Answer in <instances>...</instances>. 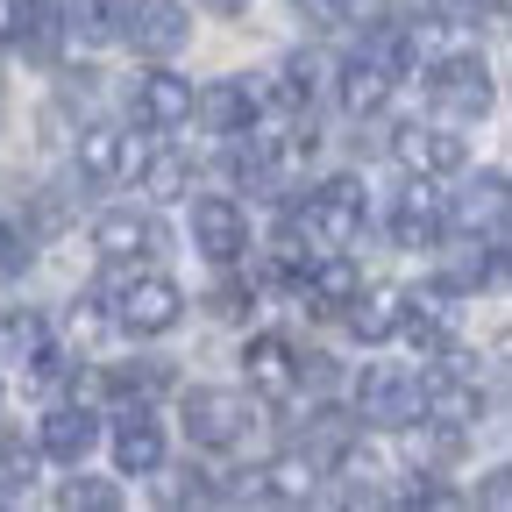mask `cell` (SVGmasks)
<instances>
[{
	"mask_svg": "<svg viewBox=\"0 0 512 512\" xmlns=\"http://www.w3.org/2000/svg\"><path fill=\"white\" fill-rule=\"evenodd\" d=\"M292 8H299L313 29H342V22H356V15H363V0H292Z\"/></svg>",
	"mask_w": 512,
	"mask_h": 512,
	"instance_id": "4dcf8cb0",
	"label": "cell"
},
{
	"mask_svg": "<svg viewBox=\"0 0 512 512\" xmlns=\"http://www.w3.org/2000/svg\"><path fill=\"white\" fill-rule=\"evenodd\" d=\"M363 185L356 178H328V185H313L306 200L292 207V221H285V235L292 242H306V256H328V249H349L356 235H363Z\"/></svg>",
	"mask_w": 512,
	"mask_h": 512,
	"instance_id": "6da1fadb",
	"label": "cell"
},
{
	"mask_svg": "<svg viewBox=\"0 0 512 512\" xmlns=\"http://www.w3.org/2000/svg\"><path fill=\"white\" fill-rule=\"evenodd\" d=\"M72 164H79V178L114 185V178L136 171V143H128L114 121H86V128H79V143H72Z\"/></svg>",
	"mask_w": 512,
	"mask_h": 512,
	"instance_id": "4fadbf2b",
	"label": "cell"
},
{
	"mask_svg": "<svg viewBox=\"0 0 512 512\" xmlns=\"http://www.w3.org/2000/svg\"><path fill=\"white\" fill-rule=\"evenodd\" d=\"M93 249L107 256V264H143V256L164 249V228L143 214V207H107L93 221Z\"/></svg>",
	"mask_w": 512,
	"mask_h": 512,
	"instance_id": "8fae6325",
	"label": "cell"
},
{
	"mask_svg": "<svg viewBox=\"0 0 512 512\" xmlns=\"http://www.w3.org/2000/svg\"><path fill=\"white\" fill-rule=\"evenodd\" d=\"M356 434H363V420H356V413L320 406V413L306 420V434H299V456H306V463H342L349 448H356Z\"/></svg>",
	"mask_w": 512,
	"mask_h": 512,
	"instance_id": "44dd1931",
	"label": "cell"
},
{
	"mask_svg": "<svg viewBox=\"0 0 512 512\" xmlns=\"http://www.w3.org/2000/svg\"><path fill=\"white\" fill-rule=\"evenodd\" d=\"M57 505L64 512H121V484H107V477H72L57 491Z\"/></svg>",
	"mask_w": 512,
	"mask_h": 512,
	"instance_id": "83f0119b",
	"label": "cell"
},
{
	"mask_svg": "<svg viewBox=\"0 0 512 512\" xmlns=\"http://www.w3.org/2000/svg\"><path fill=\"white\" fill-rule=\"evenodd\" d=\"M278 93H285L292 107H299V100H313V93H320V64H313V57H292V64H285V86H278Z\"/></svg>",
	"mask_w": 512,
	"mask_h": 512,
	"instance_id": "d6a6232c",
	"label": "cell"
},
{
	"mask_svg": "<svg viewBox=\"0 0 512 512\" xmlns=\"http://www.w3.org/2000/svg\"><path fill=\"white\" fill-rule=\"evenodd\" d=\"M434 363H448V370H434V377H420V427H434V434H470L477 420H484V384H477V370L456 356V349H441Z\"/></svg>",
	"mask_w": 512,
	"mask_h": 512,
	"instance_id": "7a4b0ae2",
	"label": "cell"
},
{
	"mask_svg": "<svg viewBox=\"0 0 512 512\" xmlns=\"http://www.w3.org/2000/svg\"><path fill=\"white\" fill-rule=\"evenodd\" d=\"M36 349H43V320H36V313H15V320H0V356H22V363H29Z\"/></svg>",
	"mask_w": 512,
	"mask_h": 512,
	"instance_id": "f546056e",
	"label": "cell"
},
{
	"mask_svg": "<svg viewBox=\"0 0 512 512\" xmlns=\"http://www.w3.org/2000/svg\"><path fill=\"white\" fill-rule=\"evenodd\" d=\"M249 392H221V384H192L185 392V441L192 448H235L242 434H249Z\"/></svg>",
	"mask_w": 512,
	"mask_h": 512,
	"instance_id": "277c9868",
	"label": "cell"
},
{
	"mask_svg": "<svg viewBox=\"0 0 512 512\" xmlns=\"http://www.w3.org/2000/svg\"><path fill=\"white\" fill-rule=\"evenodd\" d=\"M384 228H392L399 249H434V242L448 235V192H441L434 178H413V171H406V185L392 192Z\"/></svg>",
	"mask_w": 512,
	"mask_h": 512,
	"instance_id": "5b68a950",
	"label": "cell"
},
{
	"mask_svg": "<svg viewBox=\"0 0 512 512\" xmlns=\"http://www.w3.org/2000/svg\"><path fill=\"white\" fill-rule=\"evenodd\" d=\"M164 384H171V370H164V363H121V370H107V392H114V399H136V406H143V399H157Z\"/></svg>",
	"mask_w": 512,
	"mask_h": 512,
	"instance_id": "4316f807",
	"label": "cell"
},
{
	"mask_svg": "<svg viewBox=\"0 0 512 512\" xmlns=\"http://www.w3.org/2000/svg\"><path fill=\"white\" fill-rule=\"evenodd\" d=\"M114 320H121L128 335H171L178 320H185V292L164 271H143V278H128L114 292Z\"/></svg>",
	"mask_w": 512,
	"mask_h": 512,
	"instance_id": "52a82bcc",
	"label": "cell"
},
{
	"mask_svg": "<svg viewBox=\"0 0 512 512\" xmlns=\"http://www.w3.org/2000/svg\"><path fill=\"white\" fill-rule=\"evenodd\" d=\"M192 200V192H185ZM192 249L207 256V264H235V256H249V214L242 200H228V192H200L192 200Z\"/></svg>",
	"mask_w": 512,
	"mask_h": 512,
	"instance_id": "ba28073f",
	"label": "cell"
},
{
	"mask_svg": "<svg viewBox=\"0 0 512 512\" xmlns=\"http://www.w3.org/2000/svg\"><path fill=\"white\" fill-rule=\"evenodd\" d=\"M498 22L505 15V0H427V22H448V29H463V22Z\"/></svg>",
	"mask_w": 512,
	"mask_h": 512,
	"instance_id": "f1b7e54d",
	"label": "cell"
},
{
	"mask_svg": "<svg viewBox=\"0 0 512 512\" xmlns=\"http://www.w3.org/2000/svg\"><path fill=\"white\" fill-rule=\"evenodd\" d=\"M128 114H136L143 128H157V136H171V128L192 121V79H178V72H143L136 86H128Z\"/></svg>",
	"mask_w": 512,
	"mask_h": 512,
	"instance_id": "7c38bea8",
	"label": "cell"
},
{
	"mask_svg": "<svg viewBox=\"0 0 512 512\" xmlns=\"http://www.w3.org/2000/svg\"><path fill=\"white\" fill-rule=\"evenodd\" d=\"M22 36V0H0V43Z\"/></svg>",
	"mask_w": 512,
	"mask_h": 512,
	"instance_id": "836d02e7",
	"label": "cell"
},
{
	"mask_svg": "<svg viewBox=\"0 0 512 512\" xmlns=\"http://www.w3.org/2000/svg\"><path fill=\"white\" fill-rule=\"evenodd\" d=\"M427 93H434L441 114H456V121H477V114H491V100H498L484 57H470V50L434 57V64H427Z\"/></svg>",
	"mask_w": 512,
	"mask_h": 512,
	"instance_id": "8992f818",
	"label": "cell"
},
{
	"mask_svg": "<svg viewBox=\"0 0 512 512\" xmlns=\"http://www.w3.org/2000/svg\"><path fill=\"white\" fill-rule=\"evenodd\" d=\"M93 441H100V420H93L86 406H57V413L43 420V434H36V448H43L50 463H86Z\"/></svg>",
	"mask_w": 512,
	"mask_h": 512,
	"instance_id": "d6986e66",
	"label": "cell"
},
{
	"mask_svg": "<svg viewBox=\"0 0 512 512\" xmlns=\"http://www.w3.org/2000/svg\"><path fill=\"white\" fill-rule=\"evenodd\" d=\"M114 36H128L143 57H178L192 43V15H185V0H128Z\"/></svg>",
	"mask_w": 512,
	"mask_h": 512,
	"instance_id": "30bf717a",
	"label": "cell"
},
{
	"mask_svg": "<svg viewBox=\"0 0 512 512\" xmlns=\"http://www.w3.org/2000/svg\"><path fill=\"white\" fill-rule=\"evenodd\" d=\"M448 221L484 228V235H505V171H477V185L448 207Z\"/></svg>",
	"mask_w": 512,
	"mask_h": 512,
	"instance_id": "7402d4cb",
	"label": "cell"
},
{
	"mask_svg": "<svg viewBox=\"0 0 512 512\" xmlns=\"http://www.w3.org/2000/svg\"><path fill=\"white\" fill-rule=\"evenodd\" d=\"M143 192H150V200H185V192H192V157L185 150L143 157Z\"/></svg>",
	"mask_w": 512,
	"mask_h": 512,
	"instance_id": "cb8c5ba5",
	"label": "cell"
},
{
	"mask_svg": "<svg viewBox=\"0 0 512 512\" xmlns=\"http://www.w3.org/2000/svg\"><path fill=\"white\" fill-rule=\"evenodd\" d=\"M399 335H406V349H413L420 363H434V356L448 349V320H441L434 306H413V299H406V313H399Z\"/></svg>",
	"mask_w": 512,
	"mask_h": 512,
	"instance_id": "d4e9b609",
	"label": "cell"
},
{
	"mask_svg": "<svg viewBox=\"0 0 512 512\" xmlns=\"http://www.w3.org/2000/svg\"><path fill=\"white\" fill-rule=\"evenodd\" d=\"M399 313H406L399 285H356L349 292V335L356 342H392L399 335Z\"/></svg>",
	"mask_w": 512,
	"mask_h": 512,
	"instance_id": "e0dca14e",
	"label": "cell"
},
{
	"mask_svg": "<svg viewBox=\"0 0 512 512\" xmlns=\"http://www.w3.org/2000/svg\"><path fill=\"white\" fill-rule=\"evenodd\" d=\"M356 420H363V427H384V434L420 427V370H406V363H370V370L356 377Z\"/></svg>",
	"mask_w": 512,
	"mask_h": 512,
	"instance_id": "3957f363",
	"label": "cell"
},
{
	"mask_svg": "<svg viewBox=\"0 0 512 512\" xmlns=\"http://www.w3.org/2000/svg\"><path fill=\"white\" fill-rule=\"evenodd\" d=\"M36 470H43V448L22 441L15 427H0V498H22L36 484Z\"/></svg>",
	"mask_w": 512,
	"mask_h": 512,
	"instance_id": "603a6c76",
	"label": "cell"
},
{
	"mask_svg": "<svg viewBox=\"0 0 512 512\" xmlns=\"http://www.w3.org/2000/svg\"><path fill=\"white\" fill-rule=\"evenodd\" d=\"M200 8H214V15H242L249 0H200Z\"/></svg>",
	"mask_w": 512,
	"mask_h": 512,
	"instance_id": "e575fe53",
	"label": "cell"
},
{
	"mask_svg": "<svg viewBox=\"0 0 512 512\" xmlns=\"http://www.w3.org/2000/svg\"><path fill=\"white\" fill-rule=\"evenodd\" d=\"M64 29H72L79 43H107L114 36V22H121V0H64Z\"/></svg>",
	"mask_w": 512,
	"mask_h": 512,
	"instance_id": "484cf974",
	"label": "cell"
},
{
	"mask_svg": "<svg viewBox=\"0 0 512 512\" xmlns=\"http://www.w3.org/2000/svg\"><path fill=\"white\" fill-rule=\"evenodd\" d=\"M192 114H207L214 136H242V128H256V114H264V93L249 79H221L207 93H192Z\"/></svg>",
	"mask_w": 512,
	"mask_h": 512,
	"instance_id": "9a60e30c",
	"label": "cell"
},
{
	"mask_svg": "<svg viewBox=\"0 0 512 512\" xmlns=\"http://www.w3.org/2000/svg\"><path fill=\"white\" fill-rule=\"evenodd\" d=\"M313 484H320V463H306L299 448H292V456H271L264 470L249 477V498H264V505H306Z\"/></svg>",
	"mask_w": 512,
	"mask_h": 512,
	"instance_id": "ac0fdd59",
	"label": "cell"
},
{
	"mask_svg": "<svg viewBox=\"0 0 512 512\" xmlns=\"http://www.w3.org/2000/svg\"><path fill=\"white\" fill-rule=\"evenodd\" d=\"M114 470H121V477H157V470H164V434H157V420L128 413V420L114 427Z\"/></svg>",
	"mask_w": 512,
	"mask_h": 512,
	"instance_id": "ffe728a7",
	"label": "cell"
},
{
	"mask_svg": "<svg viewBox=\"0 0 512 512\" xmlns=\"http://www.w3.org/2000/svg\"><path fill=\"white\" fill-rule=\"evenodd\" d=\"M242 377H249L256 399H292V392H299V356H292V342H285V335H256V342L242 349Z\"/></svg>",
	"mask_w": 512,
	"mask_h": 512,
	"instance_id": "5bb4252c",
	"label": "cell"
},
{
	"mask_svg": "<svg viewBox=\"0 0 512 512\" xmlns=\"http://www.w3.org/2000/svg\"><path fill=\"white\" fill-rule=\"evenodd\" d=\"M392 79H399L392 57H384V50H363V57L342 64V86H335V93H342V107L363 121V114H377L384 100H392Z\"/></svg>",
	"mask_w": 512,
	"mask_h": 512,
	"instance_id": "2e32d148",
	"label": "cell"
},
{
	"mask_svg": "<svg viewBox=\"0 0 512 512\" xmlns=\"http://www.w3.org/2000/svg\"><path fill=\"white\" fill-rule=\"evenodd\" d=\"M22 271H29V235H22L15 221H0V285L22 278Z\"/></svg>",
	"mask_w": 512,
	"mask_h": 512,
	"instance_id": "1f68e13d",
	"label": "cell"
},
{
	"mask_svg": "<svg viewBox=\"0 0 512 512\" xmlns=\"http://www.w3.org/2000/svg\"><path fill=\"white\" fill-rule=\"evenodd\" d=\"M392 157L413 171V178H448L470 164V143L456 136V121H406L392 136Z\"/></svg>",
	"mask_w": 512,
	"mask_h": 512,
	"instance_id": "9c48e42d",
	"label": "cell"
}]
</instances>
